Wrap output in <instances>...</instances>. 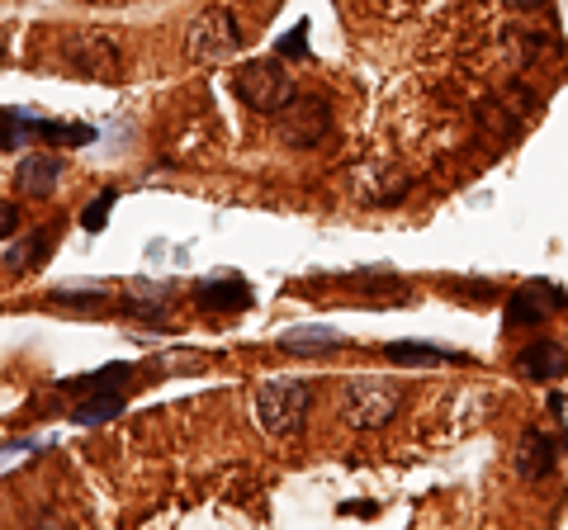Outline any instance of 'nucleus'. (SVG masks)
Listing matches in <instances>:
<instances>
[{
  "instance_id": "obj_1",
  "label": "nucleus",
  "mask_w": 568,
  "mask_h": 530,
  "mask_svg": "<svg viewBox=\"0 0 568 530\" xmlns=\"http://www.w3.org/2000/svg\"><path fill=\"white\" fill-rule=\"evenodd\" d=\"M313 412V384L308 379H265L256 388V421L265 436L290 440L308 427Z\"/></svg>"
},
{
  "instance_id": "obj_2",
  "label": "nucleus",
  "mask_w": 568,
  "mask_h": 530,
  "mask_svg": "<svg viewBox=\"0 0 568 530\" xmlns=\"http://www.w3.org/2000/svg\"><path fill=\"white\" fill-rule=\"evenodd\" d=\"M233 95L256 114H280L298 91H294L290 67H284L280 58H252L233 72Z\"/></svg>"
},
{
  "instance_id": "obj_3",
  "label": "nucleus",
  "mask_w": 568,
  "mask_h": 530,
  "mask_svg": "<svg viewBox=\"0 0 568 530\" xmlns=\"http://www.w3.org/2000/svg\"><path fill=\"white\" fill-rule=\"evenodd\" d=\"M403 384H388V379H351L342 388V421L351 431H379L398 417L403 408Z\"/></svg>"
},
{
  "instance_id": "obj_4",
  "label": "nucleus",
  "mask_w": 568,
  "mask_h": 530,
  "mask_svg": "<svg viewBox=\"0 0 568 530\" xmlns=\"http://www.w3.org/2000/svg\"><path fill=\"white\" fill-rule=\"evenodd\" d=\"M242 48V29L233 20V10L213 6L204 14H194L185 29V62L190 67H219Z\"/></svg>"
},
{
  "instance_id": "obj_5",
  "label": "nucleus",
  "mask_w": 568,
  "mask_h": 530,
  "mask_svg": "<svg viewBox=\"0 0 568 530\" xmlns=\"http://www.w3.org/2000/svg\"><path fill=\"white\" fill-rule=\"evenodd\" d=\"M29 143H91V129L81 123H58V119H39L29 110H0V147H29Z\"/></svg>"
},
{
  "instance_id": "obj_6",
  "label": "nucleus",
  "mask_w": 568,
  "mask_h": 530,
  "mask_svg": "<svg viewBox=\"0 0 568 530\" xmlns=\"http://www.w3.org/2000/svg\"><path fill=\"white\" fill-rule=\"evenodd\" d=\"M280 114H284L280 137H284V147H294V152L323 147V137L332 133V104L323 95H294Z\"/></svg>"
},
{
  "instance_id": "obj_7",
  "label": "nucleus",
  "mask_w": 568,
  "mask_h": 530,
  "mask_svg": "<svg viewBox=\"0 0 568 530\" xmlns=\"http://www.w3.org/2000/svg\"><path fill=\"white\" fill-rule=\"evenodd\" d=\"M67 67L81 81H104V85L123 81V52L110 33H77V39L67 43Z\"/></svg>"
},
{
  "instance_id": "obj_8",
  "label": "nucleus",
  "mask_w": 568,
  "mask_h": 530,
  "mask_svg": "<svg viewBox=\"0 0 568 530\" xmlns=\"http://www.w3.org/2000/svg\"><path fill=\"white\" fill-rule=\"evenodd\" d=\"M62 171H67V156L62 152H24L20 156V171H14V185H20V194L48 200V194L58 190Z\"/></svg>"
},
{
  "instance_id": "obj_9",
  "label": "nucleus",
  "mask_w": 568,
  "mask_h": 530,
  "mask_svg": "<svg viewBox=\"0 0 568 530\" xmlns=\"http://www.w3.org/2000/svg\"><path fill=\"white\" fill-rule=\"evenodd\" d=\"M555 465H559V446H555V440H549L545 431H526L521 446H517V473H521V479L540 483V479L555 473Z\"/></svg>"
},
{
  "instance_id": "obj_10",
  "label": "nucleus",
  "mask_w": 568,
  "mask_h": 530,
  "mask_svg": "<svg viewBox=\"0 0 568 530\" xmlns=\"http://www.w3.org/2000/svg\"><path fill=\"white\" fill-rule=\"evenodd\" d=\"M517 369H521L526 379H540V384L564 379L568 375V350L559 342H530V346H521Z\"/></svg>"
},
{
  "instance_id": "obj_11",
  "label": "nucleus",
  "mask_w": 568,
  "mask_h": 530,
  "mask_svg": "<svg viewBox=\"0 0 568 530\" xmlns=\"http://www.w3.org/2000/svg\"><path fill=\"white\" fill-rule=\"evenodd\" d=\"M384 356L394 365H413V369H426V365H469L465 350H450V346H436V342H388Z\"/></svg>"
},
{
  "instance_id": "obj_12",
  "label": "nucleus",
  "mask_w": 568,
  "mask_h": 530,
  "mask_svg": "<svg viewBox=\"0 0 568 530\" xmlns=\"http://www.w3.org/2000/svg\"><path fill=\"white\" fill-rule=\"evenodd\" d=\"M555 304V289L549 285H526V289H517L511 294V304H507V327H540V323H549V308Z\"/></svg>"
},
{
  "instance_id": "obj_13",
  "label": "nucleus",
  "mask_w": 568,
  "mask_h": 530,
  "mask_svg": "<svg viewBox=\"0 0 568 530\" xmlns=\"http://www.w3.org/2000/svg\"><path fill=\"white\" fill-rule=\"evenodd\" d=\"M52 233L58 227H33V233H20V242L10 246L6 256H0V271H10V275H24V271H33V265H43L48 261V246H52Z\"/></svg>"
},
{
  "instance_id": "obj_14",
  "label": "nucleus",
  "mask_w": 568,
  "mask_h": 530,
  "mask_svg": "<svg viewBox=\"0 0 568 530\" xmlns=\"http://www.w3.org/2000/svg\"><path fill=\"white\" fill-rule=\"evenodd\" d=\"M336 346H342V332L323 327V323L280 332V350H290V356H327V350H336Z\"/></svg>"
},
{
  "instance_id": "obj_15",
  "label": "nucleus",
  "mask_w": 568,
  "mask_h": 530,
  "mask_svg": "<svg viewBox=\"0 0 568 530\" xmlns=\"http://www.w3.org/2000/svg\"><path fill=\"white\" fill-rule=\"evenodd\" d=\"M204 308H219V313H237V308H252V289H246V279H204L200 289H194Z\"/></svg>"
},
{
  "instance_id": "obj_16",
  "label": "nucleus",
  "mask_w": 568,
  "mask_h": 530,
  "mask_svg": "<svg viewBox=\"0 0 568 530\" xmlns=\"http://www.w3.org/2000/svg\"><path fill=\"white\" fill-rule=\"evenodd\" d=\"M123 412V394H100V398H85L77 412H71V421L77 427H100V421H114Z\"/></svg>"
},
{
  "instance_id": "obj_17",
  "label": "nucleus",
  "mask_w": 568,
  "mask_h": 530,
  "mask_svg": "<svg viewBox=\"0 0 568 530\" xmlns=\"http://www.w3.org/2000/svg\"><path fill=\"white\" fill-rule=\"evenodd\" d=\"M114 204H119V190H100V200L81 214L85 233H104V223H110V214H114Z\"/></svg>"
},
{
  "instance_id": "obj_18",
  "label": "nucleus",
  "mask_w": 568,
  "mask_h": 530,
  "mask_svg": "<svg viewBox=\"0 0 568 530\" xmlns=\"http://www.w3.org/2000/svg\"><path fill=\"white\" fill-rule=\"evenodd\" d=\"M478 119H484L488 123V129L493 133H517V123H507V119H517V114H503V104H497V100H484V104H478Z\"/></svg>"
},
{
  "instance_id": "obj_19",
  "label": "nucleus",
  "mask_w": 568,
  "mask_h": 530,
  "mask_svg": "<svg viewBox=\"0 0 568 530\" xmlns=\"http://www.w3.org/2000/svg\"><path fill=\"white\" fill-rule=\"evenodd\" d=\"M20 237V204H6L0 200V242Z\"/></svg>"
},
{
  "instance_id": "obj_20",
  "label": "nucleus",
  "mask_w": 568,
  "mask_h": 530,
  "mask_svg": "<svg viewBox=\"0 0 568 530\" xmlns=\"http://www.w3.org/2000/svg\"><path fill=\"white\" fill-rule=\"evenodd\" d=\"M100 289H58V294H52V304H85V308H95L100 304Z\"/></svg>"
},
{
  "instance_id": "obj_21",
  "label": "nucleus",
  "mask_w": 568,
  "mask_h": 530,
  "mask_svg": "<svg viewBox=\"0 0 568 530\" xmlns=\"http://www.w3.org/2000/svg\"><path fill=\"white\" fill-rule=\"evenodd\" d=\"M304 33H308V24H294V33H290V39H280V52H290V58H304Z\"/></svg>"
},
{
  "instance_id": "obj_22",
  "label": "nucleus",
  "mask_w": 568,
  "mask_h": 530,
  "mask_svg": "<svg viewBox=\"0 0 568 530\" xmlns=\"http://www.w3.org/2000/svg\"><path fill=\"white\" fill-rule=\"evenodd\" d=\"M503 6H507V10H545L549 0H503Z\"/></svg>"
}]
</instances>
